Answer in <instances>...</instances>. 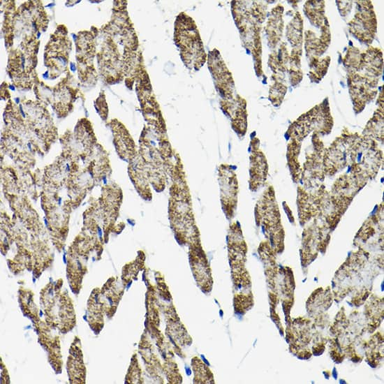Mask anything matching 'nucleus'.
<instances>
[{"label":"nucleus","mask_w":384,"mask_h":384,"mask_svg":"<svg viewBox=\"0 0 384 384\" xmlns=\"http://www.w3.org/2000/svg\"><path fill=\"white\" fill-rule=\"evenodd\" d=\"M168 204L170 225L182 242L191 244L199 239L192 200L186 176L171 180Z\"/></svg>","instance_id":"obj_1"},{"label":"nucleus","mask_w":384,"mask_h":384,"mask_svg":"<svg viewBox=\"0 0 384 384\" xmlns=\"http://www.w3.org/2000/svg\"><path fill=\"white\" fill-rule=\"evenodd\" d=\"M128 169L129 177L138 193L143 199L150 200L152 198L150 182L140 155L136 154L130 161Z\"/></svg>","instance_id":"obj_5"},{"label":"nucleus","mask_w":384,"mask_h":384,"mask_svg":"<svg viewBox=\"0 0 384 384\" xmlns=\"http://www.w3.org/2000/svg\"><path fill=\"white\" fill-rule=\"evenodd\" d=\"M268 167L263 152L254 150L250 156L249 166V189L256 191L261 187L266 181Z\"/></svg>","instance_id":"obj_6"},{"label":"nucleus","mask_w":384,"mask_h":384,"mask_svg":"<svg viewBox=\"0 0 384 384\" xmlns=\"http://www.w3.org/2000/svg\"><path fill=\"white\" fill-rule=\"evenodd\" d=\"M218 179L221 208L226 218L232 219L235 214L237 205V175L230 165L223 163L218 168Z\"/></svg>","instance_id":"obj_4"},{"label":"nucleus","mask_w":384,"mask_h":384,"mask_svg":"<svg viewBox=\"0 0 384 384\" xmlns=\"http://www.w3.org/2000/svg\"><path fill=\"white\" fill-rule=\"evenodd\" d=\"M256 221L262 225L269 237H281L282 226L274 189L269 186L258 200L255 207Z\"/></svg>","instance_id":"obj_3"},{"label":"nucleus","mask_w":384,"mask_h":384,"mask_svg":"<svg viewBox=\"0 0 384 384\" xmlns=\"http://www.w3.org/2000/svg\"><path fill=\"white\" fill-rule=\"evenodd\" d=\"M115 126V143L120 157L131 161L137 154L135 143L127 130L121 123L112 124Z\"/></svg>","instance_id":"obj_7"},{"label":"nucleus","mask_w":384,"mask_h":384,"mask_svg":"<svg viewBox=\"0 0 384 384\" xmlns=\"http://www.w3.org/2000/svg\"><path fill=\"white\" fill-rule=\"evenodd\" d=\"M175 42L188 67L198 70L204 64L206 55L198 31L193 20L185 14H180L177 18Z\"/></svg>","instance_id":"obj_2"}]
</instances>
